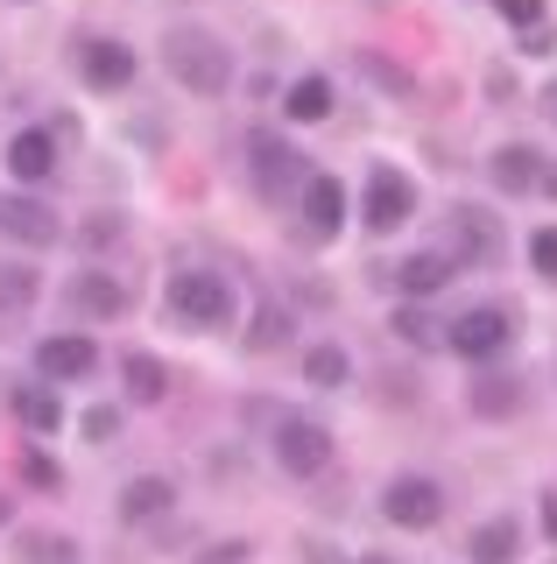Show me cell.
Here are the masks:
<instances>
[{
    "label": "cell",
    "mask_w": 557,
    "mask_h": 564,
    "mask_svg": "<svg viewBox=\"0 0 557 564\" xmlns=\"http://www.w3.org/2000/svg\"><path fill=\"white\" fill-rule=\"evenodd\" d=\"M544 529L557 536V494H544Z\"/></svg>",
    "instance_id": "d6a6232c"
},
{
    "label": "cell",
    "mask_w": 557,
    "mask_h": 564,
    "mask_svg": "<svg viewBox=\"0 0 557 564\" xmlns=\"http://www.w3.org/2000/svg\"><path fill=\"white\" fill-rule=\"evenodd\" d=\"M134 70L142 64H134V50L120 43V35H85L78 43V78L92 85V93H128Z\"/></svg>",
    "instance_id": "30bf717a"
},
{
    "label": "cell",
    "mask_w": 557,
    "mask_h": 564,
    "mask_svg": "<svg viewBox=\"0 0 557 564\" xmlns=\"http://www.w3.org/2000/svg\"><path fill=\"white\" fill-rule=\"evenodd\" d=\"M409 212H416V176H403V170H389L381 163L374 176H368V205H360V226L381 240V234H395V226H409Z\"/></svg>",
    "instance_id": "9c48e42d"
},
{
    "label": "cell",
    "mask_w": 557,
    "mask_h": 564,
    "mask_svg": "<svg viewBox=\"0 0 557 564\" xmlns=\"http://www.w3.org/2000/svg\"><path fill=\"white\" fill-rule=\"evenodd\" d=\"M8 410L29 423V431H57L64 423V402H57V381H14L8 388Z\"/></svg>",
    "instance_id": "44dd1931"
},
{
    "label": "cell",
    "mask_w": 557,
    "mask_h": 564,
    "mask_svg": "<svg viewBox=\"0 0 557 564\" xmlns=\"http://www.w3.org/2000/svg\"><path fill=\"white\" fill-rule=\"evenodd\" d=\"M445 234H451L445 254L459 261V269H494V261L509 254V240H501V219H494L487 205H451V212H445Z\"/></svg>",
    "instance_id": "8992f818"
},
{
    "label": "cell",
    "mask_w": 557,
    "mask_h": 564,
    "mask_svg": "<svg viewBox=\"0 0 557 564\" xmlns=\"http://www.w3.org/2000/svg\"><path fill=\"white\" fill-rule=\"evenodd\" d=\"M290 332H297V325H290V311H283V304H269V311L254 317V332H248V352H275V346L290 339Z\"/></svg>",
    "instance_id": "484cf974"
},
{
    "label": "cell",
    "mask_w": 557,
    "mask_h": 564,
    "mask_svg": "<svg viewBox=\"0 0 557 564\" xmlns=\"http://www.w3.org/2000/svg\"><path fill=\"white\" fill-rule=\"evenodd\" d=\"M269 452H275V473H283V480H318L339 445H332V431H325L318 416H275Z\"/></svg>",
    "instance_id": "3957f363"
},
{
    "label": "cell",
    "mask_w": 557,
    "mask_h": 564,
    "mask_svg": "<svg viewBox=\"0 0 557 564\" xmlns=\"http://www.w3.org/2000/svg\"><path fill=\"white\" fill-rule=\"evenodd\" d=\"M466 402H473V416H480V423H501V416H515V410H522V381H515V375H501V367L487 360V375L466 388Z\"/></svg>",
    "instance_id": "d6986e66"
},
{
    "label": "cell",
    "mask_w": 557,
    "mask_h": 564,
    "mask_svg": "<svg viewBox=\"0 0 557 564\" xmlns=\"http://www.w3.org/2000/svg\"><path fill=\"white\" fill-rule=\"evenodd\" d=\"M163 64H170V78H177L184 93H198V99H226V93H233V78H240L233 43L212 35V29H198V22L163 29Z\"/></svg>",
    "instance_id": "7a4b0ae2"
},
{
    "label": "cell",
    "mask_w": 557,
    "mask_h": 564,
    "mask_svg": "<svg viewBox=\"0 0 557 564\" xmlns=\"http://www.w3.org/2000/svg\"><path fill=\"white\" fill-rule=\"evenodd\" d=\"M536 191H544V198H557V163H544V184H536Z\"/></svg>",
    "instance_id": "1f68e13d"
},
{
    "label": "cell",
    "mask_w": 557,
    "mask_h": 564,
    "mask_svg": "<svg viewBox=\"0 0 557 564\" xmlns=\"http://www.w3.org/2000/svg\"><path fill=\"white\" fill-rule=\"evenodd\" d=\"M529 269L544 282H557V226H536L529 234Z\"/></svg>",
    "instance_id": "f546056e"
},
{
    "label": "cell",
    "mask_w": 557,
    "mask_h": 564,
    "mask_svg": "<svg viewBox=\"0 0 557 564\" xmlns=\"http://www.w3.org/2000/svg\"><path fill=\"white\" fill-rule=\"evenodd\" d=\"M0 234L22 247H50V240H64V226L43 198H0Z\"/></svg>",
    "instance_id": "9a60e30c"
},
{
    "label": "cell",
    "mask_w": 557,
    "mask_h": 564,
    "mask_svg": "<svg viewBox=\"0 0 557 564\" xmlns=\"http://www.w3.org/2000/svg\"><path fill=\"white\" fill-rule=\"evenodd\" d=\"M544 113H550V120H557V85H544Z\"/></svg>",
    "instance_id": "836d02e7"
},
{
    "label": "cell",
    "mask_w": 557,
    "mask_h": 564,
    "mask_svg": "<svg viewBox=\"0 0 557 564\" xmlns=\"http://www.w3.org/2000/svg\"><path fill=\"white\" fill-rule=\"evenodd\" d=\"M381 516L395 529H409V536H430V529L445 522V487L430 480V473H395V480L381 487Z\"/></svg>",
    "instance_id": "5b68a950"
},
{
    "label": "cell",
    "mask_w": 557,
    "mask_h": 564,
    "mask_svg": "<svg viewBox=\"0 0 557 564\" xmlns=\"http://www.w3.org/2000/svg\"><path fill=\"white\" fill-rule=\"evenodd\" d=\"M120 381H128V402H142V410L170 402V367L155 360V352H128V360H120Z\"/></svg>",
    "instance_id": "7402d4cb"
},
{
    "label": "cell",
    "mask_w": 557,
    "mask_h": 564,
    "mask_svg": "<svg viewBox=\"0 0 557 564\" xmlns=\"http://www.w3.org/2000/svg\"><path fill=\"white\" fill-rule=\"evenodd\" d=\"M36 375L43 381H92L99 375V346L85 339V332H50V339L36 346Z\"/></svg>",
    "instance_id": "7c38bea8"
},
{
    "label": "cell",
    "mask_w": 557,
    "mask_h": 564,
    "mask_svg": "<svg viewBox=\"0 0 557 564\" xmlns=\"http://www.w3.org/2000/svg\"><path fill=\"white\" fill-rule=\"evenodd\" d=\"M0 522H8V501H0Z\"/></svg>",
    "instance_id": "d590c367"
},
{
    "label": "cell",
    "mask_w": 557,
    "mask_h": 564,
    "mask_svg": "<svg viewBox=\"0 0 557 564\" xmlns=\"http://www.w3.org/2000/svg\"><path fill=\"white\" fill-rule=\"evenodd\" d=\"M494 14H501L509 29H522V35L544 29V0H494Z\"/></svg>",
    "instance_id": "f1b7e54d"
},
{
    "label": "cell",
    "mask_w": 557,
    "mask_h": 564,
    "mask_svg": "<svg viewBox=\"0 0 557 564\" xmlns=\"http://www.w3.org/2000/svg\"><path fill=\"white\" fill-rule=\"evenodd\" d=\"M36 290H43V275L29 269V261H8V269H0V317H22L36 304Z\"/></svg>",
    "instance_id": "cb8c5ba5"
},
{
    "label": "cell",
    "mask_w": 557,
    "mask_h": 564,
    "mask_svg": "<svg viewBox=\"0 0 557 564\" xmlns=\"http://www.w3.org/2000/svg\"><path fill=\"white\" fill-rule=\"evenodd\" d=\"M487 176H494L509 198H529V191L544 184V155H536L529 141H501V149L487 155Z\"/></svg>",
    "instance_id": "e0dca14e"
},
{
    "label": "cell",
    "mask_w": 557,
    "mask_h": 564,
    "mask_svg": "<svg viewBox=\"0 0 557 564\" xmlns=\"http://www.w3.org/2000/svg\"><path fill=\"white\" fill-rule=\"evenodd\" d=\"M8 176H22L29 191L50 184V176H57V134H50V128H22L8 141Z\"/></svg>",
    "instance_id": "2e32d148"
},
{
    "label": "cell",
    "mask_w": 557,
    "mask_h": 564,
    "mask_svg": "<svg viewBox=\"0 0 557 564\" xmlns=\"http://www.w3.org/2000/svg\"><path fill=\"white\" fill-rule=\"evenodd\" d=\"M304 381L310 388H346V381H353V352H346L339 339L304 346Z\"/></svg>",
    "instance_id": "603a6c76"
},
{
    "label": "cell",
    "mask_w": 557,
    "mask_h": 564,
    "mask_svg": "<svg viewBox=\"0 0 557 564\" xmlns=\"http://www.w3.org/2000/svg\"><path fill=\"white\" fill-rule=\"evenodd\" d=\"M163 317L184 332H233L240 325V282L226 269H170Z\"/></svg>",
    "instance_id": "6da1fadb"
},
{
    "label": "cell",
    "mask_w": 557,
    "mask_h": 564,
    "mask_svg": "<svg viewBox=\"0 0 557 564\" xmlns=\"http://www.w3.org/2000/svg\"><path fill=\"white\" fill-rule=\"evenodd\" d=\"M64 296H72L78 317H128V290H120V275H107V269H78L64 282Z\"/></svg>",
    "instance_id": "5bb4252c"
},
{
    "label": "cell",
    "mask_w": 557,
    "mask_h": 564,
    "mask_svg": "<svg viewBox=\"0 0 557 564\" xmlns=\"http://www.w3.org/2000/svg\"><path fill=\"white\" fill-rule=\"evenodd\" d=\"M198 564H254V543L248 536H226V543H205Z\"/></svg>",
    "instance_id": "4dcf8cb0"
},
{
    "label": "cell",
    "mask_w": 557,
    "mask_h": 564,
    "mask_svg": "<svg viewBox=\"0 0 557 564\" xmlns=\"http://www.w3.org/2000/svg\"><path fill=\"white\" fill-rule=\"evenodd\" d=\"M346 212H353V198H346V184L332 170H310L297 184V219H304V240H339L346 234Z\"/></svg>",
    "instance_id": "ba28073f"
},
{
    "label": "cell",
    "mask_w": 557,
    "mask_h": 564,
    "mask_svg": "<svg viewBox=\"0 0 557 564\" xmlns=\"http://www.w3.org/2000/svg\"><path fill=\"white\" fill-rule=\"evenodd\" d=\"M395 339H409V346H438V339H445V325H430V317L416 311V304H403V311H395Z\"/></svg>",
    "instance_id": "83f0119b"
},
{
    "label": "cell",
    "mask_w": 557,
    "mask_h": 564,
    "mask_svg": "<svg viewBox=\"0 0 557 564\" xmlns=\"http://www.w3.org/2000/svg\"><path fill=\"white\" fill-rule=\"evenodd\" d=\"M353 564H395V557H353Z\"/></svg>",
    "instance_id": "e575fe53"
},
{
    "label": "cell",
    "mask_w": 557,
    "mask_h": 564,
    "mask_svg": "<svg viewBox=\"0 0 557 564\" xmlns=\"http://www.w3.org/2000/svg\"><path fill=\"white\" fill-rule=\"evenodd\" d=\"M451 282H459V261H451L445 247H424V254L395 261V296H403V304H438Z\"/></svg>",
    "instance_id": "8fae6325"
},
{
    "label": "cell",
    "mask_w": 557,
    "mask_h": 564,
    "mask_svg": "<svg viewBox=\"0 0 557 564\" xmlns=\"http://www.w3.org/2000/svg\"><path fill=\"white\" fill-rule=\"evenodd\" d=\"M248 170H254V191H261V198H297V184L310 176V163L275 128H254L248 134Z\"/></svg>",
    "instance_id": "52a82bcc"
},
{
    "label": "cell",
    "mask_w": 557,
    "mask_h": 564,
    "mask_svg": "<svg viewBox=\"0 0 557 564\" xmlns=\"http://www.w3.org/2000/svg\"><path fill=\"white\" fill-rule=\"evenodd\" d=\"M22 564H85L78 536H57V529H29L22 536Z\"/></svg>",
    "instance_id": "d4e9b609"
},
{
    "label": "cell",
    "mask_w": 557,
    "mask_h": 564,
    "mask_svg": "<svg viewBox=\"0 0 557 564\" xmlns=\"http://www.w3.org/2000/svg\"><path fill=\"white\" fill-rule=\"evenodd\" d=\"M332 106H339V85L325 78V70H304V78L283 93V120H297V128H318V120H332Z\"/></svg>",
    "instance_id": "ac0fdd59"
},
{
    "label": "cell",
    "mask_w": 557,
    "mask_h": 564,
    "mask_svg": "<svg viewBox=\"0 0 557 564\" xmlns=\"http://www.w3.org/2000/svg\"><path fill=\"white\" fill-rule=\"evenodd\" d=\"M163 516H177V480L170 473H142V480L120 487V522L128 529H155Z\"/></svg>",
    "instance_id": "4fadbf2b"
},
{
    "label": "cell",
    "mask_w": 557,
    "mask_h": 564,
    "mask_svg": "<svg viewBox=\"0 0 557 564\" xmlns=\"http://www.w3.org/2000/svg\"><path fill=\"white\" fill-rule=\"evenodd\" d=\"M22 480L36 487V494H57V487H64V466H57L50 452H36V445H29V452H22Z\"/></svg>",
    "instance_id": "4316f807"
},
{
    "label": "cell",
    "mask_w": 557,
    "mask_h": 564,
    "mask_svg": "<svg viewBox=\"0 0 557 564\" xmlns=\"http://www.w3.org/2000/svg\"><path fill=\"white\" fill-rule=\"evenodd\" d=\"M466 557L473 564H515L522 557V522L515 516H487L473 536H466Z\"/></svg>",
    "instance_id": "ffe728a7"
},
{
    "label": "cell",
    "mask_w": 557,
    "mask_h": 564,
    "mask_svg": "<svg viewBox=\"0 0 557 564\" xmlns=\"http://www.w3.org/2000/svg\"><path fill=\"white\" fill-rule=\"evenodd\" d=\"M438 346L459 352V360H473V367H487V360H501V352L515 346V311L509 304H473V311H459L445 325Z\"/></svg>",
    "instance_id": "277c9868"
}]
</instances>
